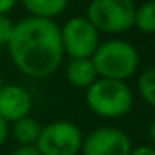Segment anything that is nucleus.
Listing matches in <instances>:
<instances>
[{
    "label": "nucleus",
    "instance_id": "9",
    "mask_svg": "<svg viewBox=\"0 0 155 155\" xmlns=\"http://www.w3.org/2000/svg\"><path fill=\"white\" fill-rule=\"evenodd\" d=\"M67 78L74 87L87 90L98 78L92 58H74L67 67Z\"/></svg>",
    "mask_w": 155,
    "mask_h": 155
},
{
    "label": "nucleus",
    "instance_id": "2",
    "mask_svg": "<svg viewBox=\"0 0 155 155\" xmlns=\"http://www.w3.org/2000/svg\"><path fill=\"white\" fill-rule=\"evenodd\" d=\"M92 62L100 78L125 82L138 68V52L127 40L112 38L97 47L92 55Z\"/></svg>",
    "mask_w": 155,
    "mask_h": 155
},
{
    "label": "nucleus",
    "instance_id": "13",
    "mask_svg": "<svg viewBox=\"0 0 155 155\" xmlns=\"http://www.w3.org/2000/svg\"><path fill=\"white\" fill-rule=\"evenodd\" d=\"M137 90L143 102L155 108V67H150L140 74L137 80Z\"/></svg>",
    "mask_w": 155,
    "mask_h": 155
},
{
    "label": "nucleus",
    "instance_id": "12",
    "mask_svg": "<svg viewBox=\"0 0 155 155\" xmlns=\"http://www.w3.org/2000/svg\"><path fill=\"white\" fill-rule=\"evenodd\" d=\"M134 25L143 34H155V2L145 0L135 8Z\"/></svg>",
    "mask_w": 155,
    "mask_h": 155
},
{
    "label": "nucleus",
    "instance_id": "1",
    "mask_svg": "<svg viewBox=\"0 0 155 155\" xmlns=\"http://www.w3.org/2000/svg\"><path fill=\"white\" fill-rule=\"evenodd\" d=\"M7 48L14 65L32 78L50 77L65 55L60 27L54 20L38 17H27L14 24Z\"/></svg>",
    "mask_w": 155,
    "mask_h": 155
},
{
    "label": "nucleus",
    "instance_id": "8",
    "mask_svg": "<svg viewBox=\"0 0 155 155\" xmlns=\"http://www.w3.org/2000/svg\"><path fill=\"white\" fill-rule=\"evenodd\" d=\"M32 107L30 94L20 85H4L0 90V117L5 122H17L27 117Z\"/></svg>",
    "mask_w": 155,
    "mask_h": 155
},
{
    "label": "nucleus",
    "instance_id": "14",
    "mask_svg": "<svg viewBox=\"0 0 155 155\" xmlns=\"http://www.w3.org/2000/svg\"><path fill=\"white\" fill-rule=\"evenodd\" d=\"M12 30H14V22L7 15H0V45L7 47L12 37Z\"/></svg>",
    "mask_w": 155,
    "mask_h": 155
},
{
    "label": "nucleus",
    "instance_id": "10",
    "mask_svg": "<svg viewBox=\"0 0 155 155\" xmlns=\"http://www.w3.org/2000/svg\"><path fill=\"white\" fill-rule=\"evenodd\" d=\"M20 4L30 14V17L52 20L65 10L68 0H20Z\"/></svg>",
    "mask_w": 155,
    "mask_h": 155
},
{
    "label": "nucleus",
    "instance_id": "19",
    "mask_svg": "<svg viewBox=\"0 0 155 155\" xmlns=\"http://www.w3.org/2000/svg\"><path fill=\"white\" fill-rule=\"evenodd\" d=\"M148 138H150V142L155 145V120L150 124V127H148Z\"/></svg>",
    "mask_w": 155,
    "mask_h": 155
},
{
    "label": "nucleus",
    "instance_id": "17",
    "mask_svg": "<svg viewBox=\"0 0 155 155\" xmlns=\"http://www.w3.org/2000/svg\"><path fill=\"white\" fill-rule=\"evenodd\" d=\"M18 0H0V15H7Z\"/></svg>",
    "mask_w": 155,
    "mask_h": 155
},
{
    "label": "nucleus",
    "instance_id": "21",
    "mask_svg": "<svg viewBox=\"0 0 155 155\" xmlns=\"http://www.w3.org/2000/svg\"><path fill=\"white\" fill-rule=\"evenodd\" d=\"M152 2H155V0H152Z\"/></svg>",
    "mask_w": 155,
    "mask_h": 155
},
{
    "label": "nucleus",
    "instance_id": "5",
    "mask_svg": "<svg viewBox=\"0 0 155 155\" xmlns=\"http://www.w3.org/2000/svg\"><path fill=\"white\" fill-rule=\"evenodd\" d=\"M82 142L84 135L74 122L55 120L42 127L35 147L42 155H77Z\"/></svg>",
    "mask_w": 155,
    "mask_h": 155
},
{
    "label": "nucleus",
    "instance_id": "20",
    "mask_svg": "<svg viewBox=\"0 0 155 155\" xmlns=\"http://www.w3.org/2000/svg\"><path fill=\"white\" fill-rule=\"evenodd\" d=\"M4 88V80H2V77H0V90Z\"/></svg>",
    "mask_w": 155,
    "mask_h": 155
},
{
    "label": "nucleus",
    "instance_id": "18",
    "mask_svg": "<svg viewBox=\"0 0 155 155\" xmlns=\"http://www.w3.org/2000/svg\"><path fill=\"white\" fill-rule=\"evenodd\" d=\"M5 138H7V122L0 117V145H4Z\"/></svg>",
    "mask_w": 155,
    "mask_h": 155
},
{
    "label": "nucleus",
    "instance_id": "6",
    "mask_svg": "<svg viewBox=\"0 0 155 155\" xmlns=\"http://www.w3.org/2000/svg\"><path fill=\"white\" fill-rule=\"evenodd\" d=\"M64 54L74 58H92L100 45L98 30L85 17H72L60 28Z\"/></svg>",
    "mask_w": 155,
    "mask_h": 155
},
{
    "label": "nucleus",
    "instance_id": "16",
    "mask_svg": "<svg viewBox=\"0 0 155 155\" xmlns=\"http://www.w3.org/2000/svg\"><path fill=\"white\" fill-rule=\"evenodd\" d=\"M130 155H155V148L147 147V145H138V147L132 148Z\"/></svg>",
    "mask_w": 155,
    "mask_h": 155
},
{
    "label": "nucleus",
    "instance_id": "7",
    "mask_svg": "<svg viewBox=\"0 0 155 155\" xmlns=\"http://www.w3.org/2000/svg\"><path fill=\"white\" fill-rule=\"evenodd\" d=\"M132 148V140L124 130L100 127L84 137L80 152L84 155H130Z\"/></svg>",
    "mask_w": 155,
    "mask_h": 155
},
{
    "label": "nucleus",
    "instance_id": "11",
    "mask_svg": "<svg viewBox=\"0 0 155 155\" xmlns=\"http://www.w3.org/2000/svg\"><path fill=\"white\" fill-rule=\"evenodd\" d=\"M40 132L42 127L38 120L30 115L14 122V137L17 138L20 145H35L40 137Z\"/></svg>",
    "mask_w": 155,
    "mask_h": 155
},
{
    "label": "nucleus",
    "instance_id": "4",
    "mask_svg": "<svg viewBox=\"0 0 155 155\" xmlns=\"http://www.w3.org/2000/svg\"><path fill=\"white\" fill-rule=\"evenodd\" d=\"M134 0H92L87 7L85 18L105 34H124L134 27Z\"/></svg>",
    "mask_w": 155,
    "mask_h": 155
},
{
    "label": "nucleus",
    "instance_id": "15",
    "mask_svg": "<svg viewBox=\"0 0 155 155\" xmlns=\"http://www.w3.org/2000/svg\"><path fill=\"white\" fill-rule=\"evenodd\" d=\"M12 155H42V153L37 150L35 145H18V147L12 152Z\"/></svg>",
    "mask_w": 155,
    "mask_h": 155
},
{
    "label": "nucleus",
    "instance_id": "3",
    "mask_svg": "<svg viewBox=\"0 0 155 155\" xmlns=\"http://www.w3.org/2000/svg\"><path fill=\"white\" fill-rule=\"evenodd\" d=\"M87 107L104 118H118L127 115L134 105V95L125 82L97 78L85 94Z\"/></svg>",
    "mask_w": 155,
    "mask_h": 155
}]
</instances>
